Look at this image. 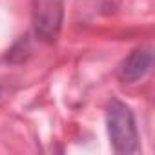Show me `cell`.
I'll return each mask as SVG.
<instances>
[{"mask_svg": "<svg viewBox=\"0 0 155 155\" xmlns=\"http://www.w3.org/2000/svg\"><path fill=\"white\" fill-rule=\"evenodd\" d=\"M106 124H108L110 142L115 153L130 155L139 150L135 117L130 106H126L119 99H111L106 108Z\"/></svg>", "mask_w": 155, "mask_h": 155, "instance_id": "6da1fadb", "label": "cell"}, {"mask_svg": "<svg viewBox=\"0 0 155 155\" xmlns=\"http://www.w3.org/2000/svg\"><path fill=\"white\" fill-rule=\"evenodd\" d=\"M64 20L62 0H33V29L37 38L53 44L58 38Z\"/></svg>", "mask_w": 155, "mask_h": 155, "instance_id": "7a4b0ae2", "label": "cell"}, {"mask_svg": "<svg viewBox=\"0 0 155 155\" xmlns=\"http://www.w3.org/2000/svg\"><path fill=\"white\" fill-rule=\"evenodd\" d=\"M153 64V53L150 48H139L135 51H131L119 66V79L126 84H133L139 82L140 79L148 75V71L151 69Z\"/></svg>", "mask_w": 155, "mask_h": 155, "instance_id": "3957f363", "label": "cell"}]
</instances>
